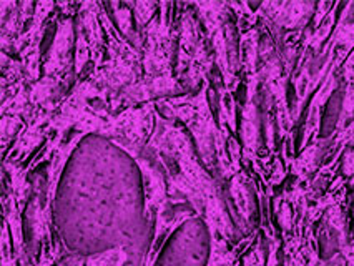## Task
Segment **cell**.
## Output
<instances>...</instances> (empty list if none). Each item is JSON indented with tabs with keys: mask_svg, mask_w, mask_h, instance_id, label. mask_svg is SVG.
I'll return each mask as SVG.
<instances>
[{
	"mask_svg": "<svg viewBox=\"0 0 354 266\" xmlns=\"http://www.w3.org/2000/svg\"><path fill=\"white\" fill-rule=\"evenodd\" d=\"M147 151L158 153L165 158H173L178 167V175L190 185L193 190L203 196L205 208L203 220L207 223L209 235H220L221 238L233 240V223L226 213L225 200L215 178L205 170V167L196 160L195 151L192 149L190 138L180 126L173 122L155 113V132L147 145Z\"/></svg>",
	"mask_w": 354,
	"mask_h": 266,
	"instance_id": "1",
	"label": "cell"
},
{
	"mask_svg": "<svg viewBox=\"0 0 354 266\" xmlns=\"http://www.w3.org/2000/svg\"><path fill=\"white\" fill-rule=\"evenodd\" d=\"M208 92L209 79L203 82L195 95L162 98V100H156V108H162L168 115L180 118L195 138L205 169L209 171L215 170L216 160L220 178L230 180L234 175L232 158L226 150L230 135L221 132L213 120L212 108L208 104Z\"/></svg>",
	"mask_w": 354,
	"mask_h": 266,
	"instance_id": "2",
	"label": "cell"
},
{
	"mask_svg": "<svg viewBox=\"0 0 354 266\" xmlns=\"http://www.w3.org/2000/svg\"><path fill=\"white\" fill-rule=\"evenodd\" d=\"M100 22L106 34V53L109 60L104 62L100 70L90 72L88 77L100 88L109 93L110 102L120 95L125 88L138 84L143 77V53L138 52L129 40L113 27L112 20L100 3Z\"/></svg>",
	"mask_w": 354,
	"mask_h": 266,
	"instance_id": "3",
	"label": "cell"
},
{
	"mask_svg": "<svg viewBox=\"0 0 354 266\" xmlns=\"http://www.w3.org/2000/svg\"><path fill=\"white\" fill-rule=\"evenodd\" d=\"M180 7L176 40H178V62L175 67V77L180 84L193 92L209 79L213 64V52L208 50L207 34L200 27V19L190 3H176Z\"/></svg>",
	"mask_w": 354,
	"mask_h": 266,
	"instance_id": "4",
	"label": "cell"
},
{
	"mask_svg": "<svg viewBox=\"0 0 354 266\" xmlns=\"http://www.w3.org/2000/svg\"><path fill=\"white\" fill-rule=\"evenodd\" d=\"M175 3L160 2V12L145 28V47H143V79L170 80L173 73V45H175L176 28L173 26L170 10Z\"/></svg>",
	"mask_w": 354,
	"mask_h": 266,
	"instance_id": "5",
	"label": "cell"
},
{
	"mask_svg": "<svg viewBox=\"0 0 354 266\" xmlns=\"http://www.w3.org/2000/svg\"><path fill=\"white\" fill-rule=\"evenodd\" d=\"M195 9L200 22L207 30V39L212 45L215 65L221 73L226 90L234 93L240 79L234 75L230 65L228 39H226V23L232 19V9L228 2H188Z\"/></svg>",
	"mask_w": 354,
	"mask_h": 266,
	"instance_id": "6",
	"label": "cell"
},
{
	"mask_svg": "<svg viewBox=\"0 0 354 266\" xmlns=\"http://www.w3.org/2000/svg\"><path fill=\"white\" fill-rule=\"evenodd\" d=\"M55 9V2L35 3V14L34 19L30 20V26L10 47L12 53H19V60L22 64L24 72H26L28 85L40 80V44H42L44 34L47 30V19Z\"/></svg>",
	"mask_w": 354,
	"mask_h": 266,
	"instance_id": "7",
	"label": "cell"
},
{
	"mask_svg": "<svg viewBox=\"0 0 354 266\" xmlns=\"http://www.w3.org/2000/svg\"><path fill=\"white\" fill-rule=\"evenodd\" d=\"M73 34H75L73 17L62 15L57 22L55 39L42 65L44 77H52V79L60 80L64 85H67V82L75 77L72 73V68L75 70V62H72Z\"/></svg>",
	"mask_w": 354,
	"mask_h": 266,
	"instance_id": "8",
	"label": "cell"
},
{
	"mask_svg": "<svg viewBox=\"0 0 354 266\" xmlns=\"http://www.w3.org/2000/svg\"><path fill=\"white\" fill-rule=\"evenodd\" d=\"M148 155V153H147ZM135 163L140 167L143 175V188H145V218L147 222H153L155 216L160 211L170 210L171 205L178 203L173 202L168 195L167 178H165V171H162L155 165L148 157H143L142 153L133 155L131 157Z\"/></svg>",
	"mask_w": 354,
	"mask_h": 266,
	"instance_id": "9",
	"label": "cell"
},
{
	"mask_svg": "<svg viewBox=\"0 0 354 266\" xmlns=\"http://www.w3.org/2000/svg\"><path fill=\"white\" fill-rule=\"evenodd\" d=\"M27 222L32 230V263L35 261V255L40 253L44 245H52L53 241V222L52 211L45 208V188L40 190L39 185L34 187V196L27 210Z\"/></svg>",
	"mask_w": 354,
	"mask_h": 266,
	"instance_id": "10",
	"label": "cell"
},
{
	"mask_svg": "<svg viewBox=\"0 0 354 266\" xmlns=\"http://www.w3.org/2000/svg\"><path fill=\"white\" fill-rule=\"evenodd\" d=\"M77 15V22L84 28L90 47V59L93 64L92 72H97L104 65V53L106 52L104 27L100 22V2H80V10Z\"/></svg>",
	"mask_w": 354,
	"mask_h": 266,
	"instance_id": "11",
	"label": "cell"
},
{
	"mask_svg": "<svg viewBox=\"0 0 354 266\" xmlns=\"http://www.w3.org/2000/svg\"><path fill=\"white\" fill-rule=\"evenodd\" d=\"M196 215L195 211H188V210H178V211H173L171 208L170 210H165L160 211L158 215L155 216V235H153V241H151V247L150 251L147 253V256L143 258L142 266H155L156 263V258H158L160 251H162L165 245H167L168 238L180 225L188 222V220L195 218Z\"/></svg>",
	"mask_w": 354,
	"mask_h": 266,
	"instance_id": "12",
	"label": "cell"
},
{
	"mask_svg": "<svg viewBox=\"0 0 354 266\" xmlns=\"http://www.w3.org/2000/svg\"><path fill=\"white\" fill-rule=\"evenodd\" d=\"M35 3L34 2H19L17 7L7 15L6 19L0 20V45L2 52L9 53L12 44L26 32L27 20L34 19Z\"/></svg>",
	"mask_w": 354,
	"mask_h": 266,
	"instance_id": "13",
	"label": "cell"
},
{
	"mask_svg": "<svg viewBox=\"0 0 354 266\" xmlns=\"http://www.w3.org/2000/svg\"><path fill=\"white\" fill-rule=\"evenodd\" d=\"M85 135L77 132L72 137V140L68 143H62V146L59 150L53 153V157L50 158V165L47 169V183H45V208L48 211H52V205L53 200H55V191H57V185H59V180L62 175V170H64L65 163L72 155V151L77 149V145L80 143L82 138Z\"/></svg>",
	"mask_w": 354,
	"mask_h": 266,
	"instance_id": "14",
	"label": "cell"
},
{
	"mask_svg": "<svg viewBox=\"0 0 354 266\" xmlns=\"http://www.w3.org/2000/svg\"><path fill=\"white\" fill-rule=\"evenodd\" d=\"M251 180L245 171L240 170L230 178V187H228V195L232 196L234 207H236L238 213L248 227H251V218H253L254 205L253 198H251Z\"/></svg>",
	"mask_w": 354,
	"mask_h": 266,
	"instance_id": "15",
	"label": "cell"
},
{
	"mask_svg": "<svg viewBox=\"0 0 354 266\" xmlns=\"http://www.w3.org/2000/svg\"><path fill=\"white\" fill-rule=\"evenodd\" d=\"M106 9L113 12V17L117 20L118 30L122 32V35L125 37L129 42L137 48L138 52H143V47H145V39L138 34L137 30H133V12L129 7L127 2H109L105 3Z\"/></svg>",
	"mask_w": 354,
	"mask_h": 266,
	"instance_id": "16",
	"label": "cell"
},
{
	"mask_svg": "<svg viewBox=\"0 0 354 266\" xmlns=\"http://www.w3.org/2000/svg\"><path fill=\"white\" fill-rule=\"evenodd\" d=\"M212 236V253H209V261L207 266H232L238 263V256H240V247L230 248L228 241L221 238L220 235H209Z\"/></svg>",
	"mask_w": 354,
	"mask_h": 266,
	"instance_id": "17",
	"label": "cell"
},
{
	"mask_svg": "<svg viewBox=\"0 0 354 266\" xmlns=\"http://www.w3.org/2000/svg\"><path fill=\"white\" fill-rule=\"evenodd\" d=\"M344 79H346V92L343 102V112H341L339 124H337V132H341L344 122L354 115V52L349 55L348 62L344 65Z\"/></svg>",
	"mask_w": 354,
	"mask_h": 266,
	"instance_id": "18",
	"label": "cell"
},
{
	"mask_svg": "<svg viewBox=\"0 0 354 266\" xmlns=\"http://www.w3.org/2000/svg\"><path fill=\"white\" fill-rule=\"evenodd\" d=\"M129 7L135 15V23H137V32L143 37L145 34V28L150 26L151 20L155 19V15L158 14L156 10H160V2H127Z\"/></svg>",
	"mask_w": 354,
	"mask_h": 266,
	"instance_id": "19",
	"label": "cell"
},
{
	"mask_svg": "<svg viewBox=\"0 0 354 266\" xmlns=\"http://www.w3.org/2000/svg\"><path fill=\"white\" fill-rule=\"evenodd\" d=\"M127 260H129V255L120 245V247L106 249L104 253L86 256L85 266H123L127 263Z\"/></svg>",
	"mask_w": 354,
	"mask_h": 266,
	"instance_id": "20",
	"label": "cell"
},
{
	"mask_svg": "<svg viewBox=\"0 0 354 266\" xmlns=\"http://www.w3.org/2000/svg\"><path fill=\"white\" fill-rule=\"evenodd\" d=\"M75 35H77V48H75V70H73V75H75V80L80 82L82 73L85 72L86 64L92 62L90 59V47L88 42H86V35L82 28L80 23L77 22L75 27Z\"/></svg>",
	"mask_w": 354,
	"mask_h": 266,
	"instance_id": "21",
	"label": "cell"
},
{
	"mask_svg": "<svg viewBox=\"0 0 354 266\" xmlns=\"http://www.w3.org/2000/svg\"><path fill=\"white\" fill-rule=\"evenodd\" d=\"M65 251H68V248L65 247L64 241H62L59 236V238L55 240V243L44 245V247L40 248L39 258H37L30 266H53V263H55Z\"/></svg>",
	"mask_w": 354,
	"mask_h": 266,
	"instance_id": "22",
	"label": "cell"
},
{
	"mask_svg": "<svg viewBox=\"0 0 354 266\" xmlns=\"http://www.w3.org/2000/svg\"><path fill=\"white\" fill-rule=\"evenodd\" d=\"M243 266H265V255H263V248L259 241L248 255L243 258Z\"/></svg>",
	"mask_w": 354,
	"mask_h": 266,
	"instance_id": "23",
	"label": "cell"
},
{
	"mask_svg": "<svg viewBox=\"0 0 354 266\" xmlns=\"http://www.w3.org/2000/svg\"><path fill=\"white\" fill-rule=\"evenodd\" d=\"M344 175L346 177L354 175V150H348L344 155Z\"/></svg>",
	"mask_w": 354,
	"mask_h": 266,
	"instance_id": "24",
	"label": "cell"
},
{
	"mask_svg": "<svg viewBox=\"0 0 354 266\" xmlns=\"http://www.w3.org/2000/svg\"><path fill=\"white\" fill-rule=\"evenodd\" d=\"M232 266H236V265H232Z\"/></svg>",
	"mask_w": 354,
	"mask_h": 266,
	"instance_id": "25",
	"label": "cell"
}]
</instances>
